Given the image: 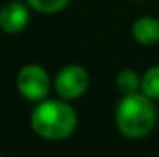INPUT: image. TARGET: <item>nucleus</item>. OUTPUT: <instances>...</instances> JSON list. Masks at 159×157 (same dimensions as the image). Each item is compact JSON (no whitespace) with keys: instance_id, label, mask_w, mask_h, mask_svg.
Returning a JSON list of instances; mask_svg holds the SVG:
<instances>
[{"instance_id":"nucleus-1","label":"nucleus","mask_w":159,"mask_h":157,"mask_svg":"<svg viewBox=\"0 0 159 157\" xmlns=\"http://www.w3.org/2000/svg\"><path fill=\"white\" fill-rule=\"evenodd\" d=\"M30 126L41 139L63 141L74 133L78 126V115L67 100L46 98L35 104V107L32 109Z\"/></svg>"},{"instance_id":"nucleus-2","label":"nucleus","mask_w":159,"mask_h":157,"mask_svg":"<svg viewBox=\"0 0 159 157\" xmlns=\"http://www.w3.org/2000/svg\"><path fill=\"white\" fill-rule=\"evenodd\" d=\"M157 120V109L154 100L143 92L122 96L115 111V122L119 131L128 139H143L152 133Z\"/></svg>"},{"instance_id":"nucleus-3","label":"nucleus","mask_w":159,"mask_h":157,"mask_svg":"<svg viewBox=\"0 0 159 157\" xmlns=\"http://www.w3.org/2000/svg\"><path fill=\"white\" fill-rule=\"evenodd\" d=\"M17 91L19 94L34 104H39L43 100L48 98L50 92V76L48 72L35 63L24 65L19 74H17Z\"/></svg>"},{"instance_id":"nucleus-4","label":"nucleus","mask_w":159,"mask_h":157,"mask_svg":"<svg viewBox=\"0 0 159 157\" xmlns=\"http://www.w3.org/2000/svg\"><path fill=\"white\" fill-rule=\"evenodd\" d=\"M89 85H91L89 72L76 63L63 67L54 78V91L61 100H67V102L78 100L80 96H83Z\"/></svg>"},{"instance_id":"nucleus-5","label":"nucleus","mask_w":159,"mask_h":157,"mask_svg":"<svg viewBox=\"0 0 159 157\" xmlns=\"http://www.w3.org/2000/svg\"><path fill=\"white\" fill-rule=\"evenodd\" d=\"M30 6L26 0H9L0 7V30L4 34H20L30 22Z\"/></svg>"},{"instance_id":"nucleus-6","label":"nucleus","mask_w":159,"mask_h":157,"mask_svg":"<svg viewBox=\"0 0 159 157\" xmlns=\"http://www.w3.org/2000/svg\"><path fill=\"white\" fill-rule=\"evenodd\" d=\"M131 37L143 46H152L159 43V19L139 17L131 24Z\"/></svg>"},{"instance_id":"nucleus-7","label":"nucleus","mask_w":159,"mask_h":157,"mask_svg":"<svg viewBox=\"0 0 159 157\" xmlns=\"http://www.w3.org/2000/svg\"><path fill=\"white\" fill-rule=\"evenodd\" d=\"M117 89L120 91L122 96L141 92V76L135 70H131V69L120 70L117 74Z\"/></svg>"},{"instance_id":"nucleus-8","label":"nucleus","mask_w":159,"mask_h":157,"mask_svg":"<svg viewBox=\"0 0 159 157\" xmlns=\"http://www.w3.org/2000/svg\"><path fill=\"white\" fill-rule=\"evenodd\" d=\"M141 92L150 100H159V65L150 67L141 76Z\"/></svg>"},{"instance_id":"nucleus-9","label":"nucleus","mask_w":159,"mask_h":157,"mask_svg":"<svg viewBox=\"0 0 159 157\" xmlns=\"http://www.w3.org/2000/svg\"><path fill=\"white\" fill-rule=\"evenodd\" d=\"M70 0H26V4L41 15H54L63 11Z\"/></svg>"},{"instance_id":"nucleus-10","label":"nucleus","mask_w":159,"mask_h":157,"mask_svg":"<svg viewBox=\"0 0 159 157\" xmlns=\"http://www.w3.org/2000/svg\"><path fill=\"white\" fill-rule=\"evenodd\" d=\"M131 2H143V0H131Z\"/></svg>"}]
</instances>
